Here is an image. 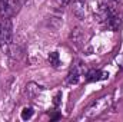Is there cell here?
Here are the masks:
<instances>
[{
  "label": "cell",
  "mask_w": 123,
  "mask_h": 122,
  "mask_svg": "<svg viewBox=\"0 0 123 122\" xmlns=\"http://www.w3.org/2000/svg\"><path fill=\"white\" fill-rule=\"evenodd\" d=\"M109 78V73L107 72H103V70H96V69H93L90 70L89 73H87V82H97V81H103V79H107Z\"/></svg>",
  "instance_id": "obj_5"
},
{
  "label": "cell",
  "mask_w": 123,
  "mask_h": 122,
  "mask_svg": "<svg viewBox=\"0 0 123 122\" xmlns=\"http://www.w3.org/2000/svg\"><path fill=\"white\" fill-rule=\"evenodd\" d=\"M92 12L94 14V20L103 26H106L110 17V3L109 0H94L92 4Z\"/></svg>",
  "instance_id": "obj_2"
},
{
  "label": "cell",
  "mask_w": 123,
  "mask_h": 122,
  "mask_svg": "<svg viewBox=\"0 0 123 122\" xmlns=\"http://www.w3.org/2000/svg\"><path fill=\"white\" fill-rule=\"evenodd\" d=\"M79 78H80L79 68H77V66H73V68L70 69V72H69L67 78H66V82H67L69 85H76V83L79 82Z\"/></svg>",
  "instance_id": "obj_7"
},
{
  "label": "cell",
  "mask_w": 123,
  "mask_h": 122,
  "mask_svg": "<svg viewBox=\"0 0 123 122\" xmlns=\"http://www.w3.org/2000/svg\"><path fill=\"white\" fill-rule=\"evenodd\" d=\"M33 114H34V109H33L31 106H26V108H23L20 116H22L23 121H27V119H30L31 116H33Z\"/></svg>",
  "instance_id": "obj_9"
},
{
  "label": "cell",
  "mask_w": 123,
  "mask_h": 122,
  "mask_svg": "<svg viewBox=\"0 0 123 122\" xmlns=\"http://www.w3.org/2000/svg\"><path fill=\"white\" fill-rule=\"evenodd\" d=\"M60 98H62V92H57V95L55 96V101H53L55 106H59V103H60Z\"/></svg>",
  "instance_id": "obj_11"
},
{
  "label": "cell",
  "mask_w": 123,
  "mask_h": 122,
  "mask_svg": "<svg viewBox=\"0 0 123 122\" xmlns=\"http://www.w3.org/2000/svg\"><path fill=\"white\" fill-rule=\"evenodd\" d=\"M112 1H117V0H112Z\"/></svg>",
  "instance_id": "obj_13"
},
{
  "label": "cell",
  "mask_w": 123,
  "mask_h": 122,
  "mask_svg": "<svg viewBox=\"0 0 123 122\" xmlns=\"http://www.w3.org/2000/svg\"><path fill=\"white\" fill-rule=\"evenodd\" d=\"M19 0H0V19H10L19 12Z\"/></svg>",
  "instance_id": "obj_3"
},
{
  "label": "cell",
  "mask_w": 123,
  "mask_h": 122,
  "mask_svg": "<svg viewBox=\"0 0 123 122\" xmlns=\"http://www.w3.org/2000/svg\"><path fill=\"white\" fill-rule=\"evenodd\" d=\"M43 91V88L42 86H39L37 83H34V82H30V83H27L26 85V88H25V95L27 96V98H30V99H33V98H36L40 92Z\"/></svg>",
  "instance_id": "obj_6"
},
{
  "label": "cell",
  "mask_w": 123,
  "mask_h": 122,
  "mask_svg": "<svg viewBox=\"0 0 123 122\" xmlns=\"http://www.w3.org/2000/svg\"><path fill=\"white\" fill-rule=\"evenodd\" d=\"M0 47H1V20H0Z\"/></svg>",
  "instance_id": "obj_12"
},
{
  "label": "cell",
  "mask_w": 123,
  "mask_h": 122,
  "mask_svg": "<svg viewBox=\"0 0 123 122\" xmlns=\"http://www.w3.org/2000/svg\"><path fill=\"white\" fill-rule=\"evenodd\" d=\"M49 63H50L53 68L60 66V58H59V53H57V52H52V53L49 55Z\"/></svg>",
  "instance_id": "obj_8"
},
{
  "label": "cell",
  "mask_w": 123,
  "mask_h": 122,
  "mask_svg": "<svg viewBox=\"0 0 123 122\" xmlns=\"http://www.w3.org/2000/svg\"><path fill=\"white\" fill-rule=\"evenodd\" d=\"M72 13L76 19L83 20L85 19V6H86V0H72Z\"/></svg>",
  "instance_id": "obj_4"
},
{
  "label": "cell",
  "mask_w": 123,
  "mask_h": 122,
  "mask_svg": "<svg viewBox=\"0 0 123 122\" xmlns=\"http://www.w3.org/2000/svg\"><path fill=\"white\" fill-rule=\"evenodd\" d=\"M112 105V96H102V98H97L96 101H93L92 103L86 108L85 114H83V118L86 119H93L99 115H102L103 112H106Z\"/></svg>",
  "instance_id": "obj_1"
},
{
  "label": "cell",
  "mask_w": 123,
  "mask_h": 122,
  "mask_svg": "<svg viewBox=\"0 0 123 122\" xmlns=\"http://www.w3.org/2000/svg\"><path fill=\"white\" fill-rule=\"evenodd\" d=\"M70 1H72V0H53V4H55L56 9L63 10V9H66V7L70 4Z\"/></svg>",
  "instance_id": "obj_10"
}]
</instances>
